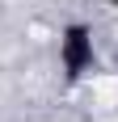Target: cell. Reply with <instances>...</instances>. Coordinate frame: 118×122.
<instances>
[{
    "label": "cell",
    "mask_w": 118,
    "mask_h": 122,
    "mask_svg": "<svg viewBox=\"0 0 118 122\" xmlns=\"http://www.w3.org/2000/svg\"><path fill=\"white\" fill-rule=\"evenodd\" d=\"M97 67V38L89 21H68L59 30V72L68 84H80Z\"/></svg>",
    "instance_id": "obj_1"
}]
</instances>
